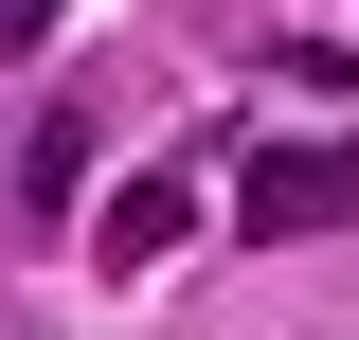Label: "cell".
<instances>
[{"instance_id":"obj_2","label":"cell","mask_w":359,"mask_h":340,"mask_svg":"<svg viewBox=\"0 0 359 340\" xmlns=\"http://www.w3.org/2000/svg\"><path fill=\"white\" fill-rule=\"evenodd\" d=\"M180 233H198V179H180V162H162V179H126V197L90 215V251H108V269H162Z\"/></svg>"},{"instance_id":"obj_3","label":"cell","mask_w":359,"mask_h":340,"mask_svg":"<svg viewBox=\"0 0 359 340\" xmlns=\"http://www.w3.org/2000/svg\"><path fill=\"white\" fill-rule=\"evenodd\" d=\"M18 36H54V0H0V54H18Z\"/></svg>"},{"instance_id":"obj_1","label":"cell","mask_w":359,"mask_h":340,"mask_svg":"<svg viewBox=\"0 0 359 340\" xmlns=\"http://www.w3.org/2000/svg\"><path fill=\"white\" fill-rule=\"evenodd\" d=\"M341 215H359V126H323V143H252V179H233V233H252V251L341 233Z\"/></svg>"}]
</instances>
